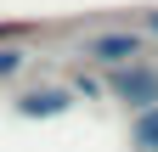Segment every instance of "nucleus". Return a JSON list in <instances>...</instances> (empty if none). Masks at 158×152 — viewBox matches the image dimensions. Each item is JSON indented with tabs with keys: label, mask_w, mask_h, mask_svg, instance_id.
Listing matches in <instances>:
<instances>
[{
	"label": "nucleus",
	"mask_w": 158,
	"mask_h": 152,
	"mask_svg": "<svg viewBox=\"0 0 158 152\" xmlns=\"http://www.w3.org/2000/svg\"><path fill=\"white\" fill-rule=\"evenodd\" d=\"M79 56H85V62H102V68H118V62H130V56H141V34H135V28H102V34H85Z\"/></svg>",
	"instance_id": "nucleus-2"
},
{
	"label": "nucleus",
	"mask_w": 158,
	"mask_h": 152,
	"mask_svg": "<svg viewBox=\"0 0 158 152\" xmlns=\"http://www.w3.org/2000/svg\"><path fill=\"white\" fill-rule=\"evenodd\" d=\"M23 62H28V51H23V45H0V79H6V73H17Z\"/></svg>",
	"instance_id": "nucleus-5"
},
{
	"label": "nucleus",
	"mask_w": 158,
	"mask_h": 152,
	"mask_svg": "<svg viewBox=\"0 0 158 152\" xmlns=\"http://www.w3.org/2000/svg\"><path fill=\"white\" fill-rule=\"evenodd\" d=\"M107 96L113 102H124V107H152L158 102V62H147V56H130V62H118L113 73H107Z\"/></svg>",
	"instance_id": "nucleus-1"
},
{
	"label": "nucleus",
	"mask_w": 158,
	"mask_h": 152,
	"mask_svg": "<svg viewBox=\"0 0 158 152\" xmlns=\"http://www.w3.org/2000/svg\"><path fill=\"white\" fill-rule=\"evenodd\" d=\"M130 146H135V152H158V102L135 113V124H130Z\"/></svg>",
	"instance_id": "nucleus-4"
},
{
	"label": "nucleus",
	"mask_w": 158,
	"mask_h": 152,
	"mask_svg": "<svg viewBox=\"0 0 158 152\" xmlns=\"http://www.w3.org/2000/svg\"><path fill=\"white\" fill-rule=\"evenodd\" d=\"M11 107H17V118H62L73 107V90L68 85H40V90H23Z\"/></svg>",
	"instance_id": "nucleus-3"
}]
</instances>
